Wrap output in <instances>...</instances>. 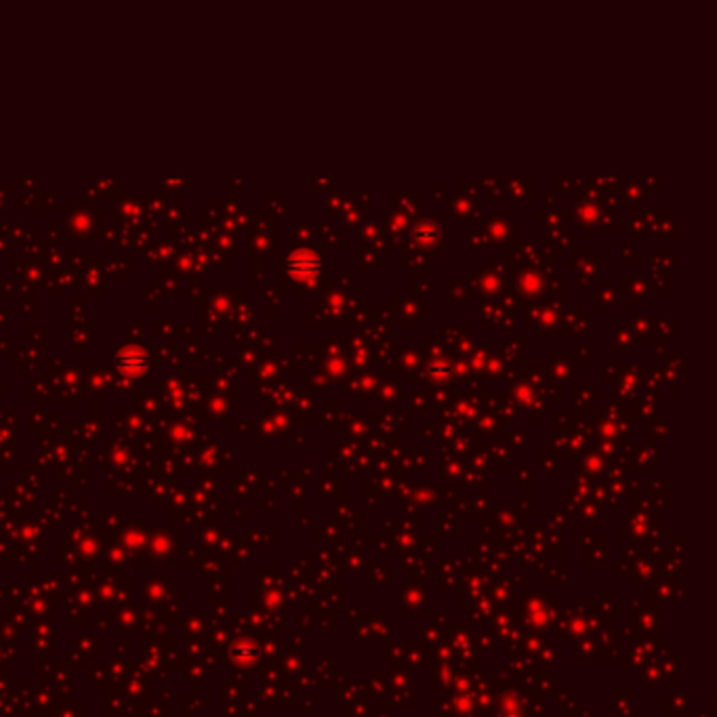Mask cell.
Returning <instances> with one entry per match:
<instances>
[{
  "label": "cell",
  "instance_id": "cell-1",
  "mask_svg": "<svg viewBox=\"0 0 717 717\" xmlns=\"http://www.w3.org/2000/svg\"><path fill=\"white\" fill-rule=\"evenodd\" d=\"M291 272L297 276H312L318 272V259L312 255V251H299L291 257Z\"/></svg>",
  "mask_w": 717,
  "mask_h": 717
}]
</instances>
